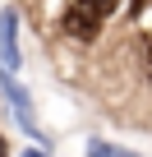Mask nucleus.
Listing matches in <instances>:
<instances>
[{
  "label": "nucleus",
  "mask_w": 152,
  "mask_h": 157,
  "mask_svg": "<svg viewBox=\"0 0 152 157\" xmlns=\"http://www.w3.org/2000/svg\"><path fill=\"white\" fill-rule=\"evenodd\" d=\"M23 157H46V152H42V148H28V152H23Z\"/></svg>",
  "instance_id": "obj_5"
},
{
  "label": "nucleus",
  "mask_w": 152,
  "mask_h": 157,
  "mask_svg": "<svg viewBox=\"0 0 152 157\" xmlns=\"http://www.w3.org/2000/svg\"><path fill=\"white\" fill-rule=\"evenodd\" d=\"M5 93H9V102H14V116H19V125H23V129L37 139V129H32V111H28V93L14 83V78H5Z\"/></svg>",
  "instance_id": "obj_3"
},
{
  "label": "nucleus",
  "mask_w": 152,
  "mask_h": 157,
  "mask_svg": "<svg viewBox=\"0 0 152 157\" xmlns=\"http://www.w3.org/2000/svg\"><path fill=\"white\" fill-rule=\"evenodd\" d=\"M88 5H92L102 19H106V14H115V10H120V0H88Z\"/></svg>",
  "instance_id": "obj_4"
},
{
  "label": "nucleus",
  "mask_w": 152,
  "mask_h": 157,
  "mask_svg": "<svg viewBox=\"0 0 152 157\" xmlns=\"http://www.w3.org/2000/svg\"><path fill=\"white\" fill-rule=\"evenodd\" d=\"M0 65H5V74L19 69V14L14 10H0Z\"/></svg>",
  "instance_id": "obj_2"
},
{
  "label": "nucleus",
  "mask_w": 152,
  "mask_h": 157,
  "mask_svg": "<svg viewBox=\"0 0 152 157\" xmlns=\"http://www.w3.org/2000/svg\"><path fill=\"white\" fill-rule=\"evenodd\" d=\"M111 157H134V152H111Z\"/></svg>",
  "instance_id": "obj_7"
},
{
  "label": "nucleus",
  "mask_w": 152,
  "mask_h": 157,
  "mask_svg": "<svg viewBox=\"0 0 152 157\" xmlns=\"http://www.w3.org/2000/svg\"><path fill=\"white\" fill-rule=\"evenodd\" d=\"M102 23H106V19H102V14H97L92 5H88V0H74V5H69V10L60 14V28H65L69 37H79V42H92Z\"/></svg>",
  "instance_id": "obj_1"
},
{
  "label": "nucleus",
  "mask_w": 152,
  "mask_h": 157,
  "mask_svg": "<svg viewBox=\"0 0 152 157\" xmlns=\"http://www.w3.org/2000/svg\"><path fill=\"white\" fill-rule=\"evenodd\" d=\"M147 74H152V42H147Z\"/></svg>",
  "instance_id": "obj_6"
}]
</instances>
